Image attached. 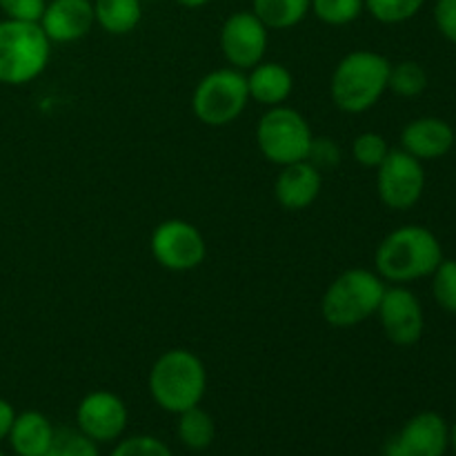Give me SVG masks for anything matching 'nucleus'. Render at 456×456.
Listing matches in <instances>:
<instances>
[{
    "mask_svg": "<svg viewBox=\"0 0 456 456\" xmlns=\"http://www.w3.org/2000/svg\"><path fill=\"white\" fill-rule=\"evenodd\" d=\"M444 258V248L435 232L423 225H401L379 243L374 272L387 285H410L432 276Z\"/></svg>",
    "mask_w": 456,
    "mask_h": 456,
    "instance_id": "obj_1",
    "label": "nucleus"
},
{
    "mask_svg": "<svg viewBox=\"0 0 456 456\" xmlns=\"http://www.w3.org/2000/svg\"><path fill=\"white\" fill-rule=\"evenodd\" d=\"M147 390L163 412L181 414L203 403L208 392V368L196 352L172 347L151 365Z\"/></svg>",
    "mask_w": 456,
    "mask_h": 456,
    "instance_id": "obj_2",
    "label": "nucleus"
},
{
    "mask_svg": "<svg viewBox=\"0 0 456 456\" xmlns=\"http://www.w3.org/2000/svg\"><path fill=\"white\" fill-rule=\"evenodd\" d=\"M392 62L372 49H354L334 67L330 80L332 102L346 114H363L372 110L387 92Z\"/></svg>",
    "mask_w": 456,
    "mask_h": 456,
    "instance_id": "obj_3",
    "label": "nucleus"
},
{
    "mask_svg": "<svg viewBox=\"0 0 456 456\" xmlns=\"http://www.w3.org/2000/svg\"><path fill=\"white\" fill-rule=\"evenodd\" d=\"M387 283L368 267L341 272L321 298V314L332 328H356L377 316Z\"/></svg>",
    "mask_w": 456,
    "mask_h": 456,
    "instance_id": "obj_4",
    "label": "nucleus"
},
{
    "mask_svg": "<svg viewBox=\"0 0 456 456\" xmlns=\"http://www.w3.org/2000/svg\"><path fill=\"white\" fill-rule=\"evenodd\" d=\"M52 61V43L38 22L0 20V85L31 83L47 69Z\"/></svg>",
    "mask_w": 456,
    "mask_h": 456,
    "instance_id": "obj_5",
    "label": "nucleus"
},
{
    "mask_svg": "<svg viewBox=\"0 0 456 456\" xmlns=\"http://www.w3.org/2000/svg\"><path fill=\"white\" fill-rule=\"evenodd\" d=\"M256 145L272 165L298 163L310 159L314 134L301 111L288 105L267 107L256 123Z\"/></svg>",
    "mask_w": 456,
    "mask_h": 456,
    "instance_id": "obj_6",
    "label": "nucleus"
},
{
    "mask_svg": "<svg viewBox=\"0 0 456 456\" xmlns=\"http://www.w3.org/2000/svg\"><path fill=\"white\" fill-rule=\"evenodd\" d=\"M249 102L245 71L221 67L199 80L191 94V111L208 127H225L239 120Z\"/></svg>",
    "mask_w": 456,
    "mask_h": 456,
    "instance_id": "obj_7",
    "label": "nucleus"
},
{
    "mask_svg": "<svg viewBox=\"0 0 456 456\" xmlns=\"http://www.w3.org/2000/svg\"><path fill=\"white\" fill-rule=\"evenodd\" d=\"M151 256L169 272H191L203 265L208 243L199 227L183 218L159 223L150 239Z\"/></svg>",
    "mask_w": 456,
    "mask_h": 456,
    "instance_id": "obj_8",
    "label": "nucleus"
},
{
    "mask_svg": "<svg viewBox=\"0 0 456 456\" xmlns=\"http://www.w3.org/2000/svg\"><path fill=\"white\" fill-rule=\"evenodd\" d=\"M377 191L381 203L395 212L412 209L426 191L423 163L405 150H390L377 167Z\"/></svg>",
    "mask_w": 456,
    "mask_h": 456,
    "instance_id": "obj_9",
    "label": "nucleus"
},
{
    "mask_svg": "<svg viewBox=\"0 0 456 456\" xmlns=\"http://www.w3.org/2000/svg\"><path fill=\"white\" fill-rule=\"evenodd\" d=\"M218 45L227 65L239 71L252 69L265 61L270 29L254 16V12H234L225 18L218 34Z\"/></svg>",
    "mask_w": 456,
    "mask_h": 456,
    "instance_id": "obj_10",
    "label": "nucleus"
},
{
    "mask_svg": "<svg viewBox=\"0 0 456 456\" xmlns=\"http://www.w3.org/2000/svg\"><path fill=\"white\" fill-rule=\"evenodd\" d=\"M377 319L387 341L401 347L421 341L426 330L423 305L408 285H387L379 303Z\"/></svg>",
    "mask_w": 456,
    "mask_h": 456,
    "instance_id": "obj_11",
    "label": "nucleus"
},
{
    "mask_svg": "<svg viewBox=\"0 0 456 456\" xmlns=\"http://www.w3.org/2000/svg\"><path fill=\"white\" fill-rule=\"evenodd\" d=\"M127 423L129 410L116 392L94 390L76 405V428L98 445L123 439Z\"/></svg>",
    "mask_w": 456,
    "mask_h": 456,
    "instance_id": "obj_12",
    "label": "nucleus"
},
{
    "mask_svg": "<svg viewBox=\"0 0 456 456\" xmlns=\"http://www.w3.org/2000/svg\"><path fill=\"white\" fill-rule=\"evenodd\" d=\"M450 426L439 412H419L383 445V456H445Z\"/></svg>",
    "mask_w": 456,
    "mask_h": 456,
    "instance_id": "obj_13",
    "label": "nucleus"
},
{
    "mask_svg": "<svg viewBox=\"0 0 456 456\" xmlns=\"http://www.w3.org/2000/svg\"><path fill=\"white\" fill-rule=\"evenodd\" d=\"M38 25L52 45L76 43L96 25L94 3L92 0H47Z\"/></svg>",
    "mask_w": 456,
    "mask_h": 456,
    "instance_id": "obj_14",
    "label": "nucleus"
},
{
    "mask_svg": "<svg viewBox=\"0 0 456 456\" xmlns=\"http://www.w3.org/2000/svg\"><path fill=\"white\" fill-rule=\"evenodd\" d=\"M323 190V174L312 160L283 165L274 181V199L288 212H301L316 203Z\"/></svg>",
    "mask_w": 456,
    "mask_h": 456,
    "instance_id": "obj_15",
    "label": "nucleus"
},
{
    "mask_svg": "<svg viewBox=\"0 0 456 456\" xmlns=\"http://www.w3.org/2000/svg\"><path fill=\"white\" fill-rule=\"evenodd\" d=\"M454 141L452 125L436 116H421V118L410 120L401 132V150H405L421 163L448 156L454 147Z\"/></svg>",
    "mask_w": 456,
    "mask_h": 456,
    "instance_id": "obj_16",
    "label": "nucleus"
},
{
    "mask_svg": "<svg viewBox=\"0 0 456 456\" xmlns=\"http://www.w3.org/2000/svg\"><path fill=\"white\" fill-rule=\"evenodd\" d=\"M56 428L38 410L18 412L9 430L7 444L16 456H47Z\"/></svg>",
    "mask_w": 456,
    "mask_h": 456,
    "instance_id": "obj_17",
    "label": "nucleus"
},
{
    "mask_svg": "<svg viewBox=\"0 0 456 456\" xmlns=\"http://www.w3.org/2000/svg\"><path fill=\"white\" fill-rule=\"evenodd\" d=\"M249 101H256L258 105L276 107L285 105L294 89V76L285 65L274 61H261L248 69Z\"/></svg>",
    "mask_w": 456,
    "mask_h": 456,
    "instance_id": "obj_18",
    "label": "nucleus"
},
{
    "mask_svg": "<svg viewBox=\"0 0 456 456\" xmlns=\"http://www.w3.org/2000/svg\"><path fill=\"white\" fill-rule=\"evenodd\" d=\"M94 18L102 31L111 36H127L141 25V0H92Z\"/></svg>",
    "mask_w": 456,
    "mask_h": 456,
    "instance_id": "obj_19",
    "label": "nucleus"
},
{
    "mask_svg": "<svg viewBox=\"0 0 456 456\" xmlns=\"http://www.w3.org/2000/svg\"><path fill=\"white\" fill-rule=\"evenodd\" d=\"M312 0H252V12L267 29H292L310 16Z\"/></svg>",
    "mask_w": 456,
    "mask_h": 456,
    "instance_id": "obj_20",
    "label": "nucleus"
},
{
    "mask_svg": "<svg viewBox=\"0 0 456 456\" xmlns=\"http://www.w3.org/2000/svg\"><path fill=\"white\" fill-rule=\"evenodd\" d=\"M176 435L178 441L185 445L191 452H203L216 439V423H214L212 414L203 410L200 405L185 410V412L176 414Z\"/></svg>",
    "mask_w": 456,
    "mask_h": 456,
    "instance_id": "obj_21",
    "label": "nucleus"
},
{
    "mask_svg": "<svg viewBox=\"0 0 456 456\" xmlns=\"http://www.w3.org/2000/svg\"><path fill=\"white\" fill-rule=\"evenodd\" d=\"M387 89L401 98H417L428 89V71L417 61H401L390 67Z\"/></svg>",
    "mask_w": 456,
    "mask_h": 456,
    "instance_id": "obj_22",
    "label": "nucleus"
},
{
    "mask_svg": "<svg viewBox=\"0 0 456 456\" xmlns=\"http://www.w3.org/2000/svg\"><path fill=\"white\" fill-rule=\"evenodd\" d=\"M365 12V0H312L310 13L323 25L346 27L359 20Z\"/></svg>",
    "mask_w": 456,
    "mask_h": 456,
    "instance_id": "obj_23",
    "label": "nucleus"
},
{
    "mask_svg": "<svg viewBox=\"0 0 456 456\" xmlns=\"http://www.w3.org/2000/svg\"><path fill=\"white\" fill-rule=\"evenodd\" d=\"M428 0H365V12L383 25H401L417 16Z\"/></svg>",
    "mask_w": 456,
    "mask_h": 456,
    "instance_id": "obj_24",
    "label": "nucleus"
},
{
    "mask_svg": "<svg viewBox=\"0 0 456 456\" xmlns=\"http://www.w3.org/2000/svg\"><path fill=\"white\" fill-rule=\"evenodd\" d=\"M430 279L436 305L448 314H456V258H444Z\"/></svg>",
    "mask_w": 456,
    "mask_h": 456,
    "instance_id": "obj_25",
    "label": "nucleus"
},
{
    "mask_svg": "<svg viewBox=\"0 0 456 456\" xmlns=\"http://www.w3.org/2000/svg\"><path fill=\"white\" fill-rule=\"evenodd\" d=\"M47 456H101V450L78 428H58Z\"/></svg>",
    "mask_w": 456,
    "mask_h": 456,
    "instance_id": "obj_26",
    "label": "nucleus"
},
{
    "mask_svg": "<svg viewBox=\"0 0 456 456\" xmlns=\"http://www.w3.org/2000/svg\"><path fill=\"white\" fill-rule=\"evenodd\" d=\"M392 147L387 145L386 136L379 132H361L352 142V159L361 165V167L377 169L379 165L386 160L387 151Z\"/></svg>",
    "mask_w": 456,
    "mask_h": 456,
    "instance_id": "obj_27",
    "label": "nucleus"
},
{
    "mask_svg": "<svg viewBox=\"0 0 456 456\" xmlns=\"http://www.w3.org/2000/svg\"><path fill=\"white\" fill-rule=\"evenodd\" d=\"M110 456H174V452L159 436L134 435L116 441Z\"/></svg>",
    "mask_w": 456,
    "mask_h": 456,
    "instance_id": "obj_28",
    "label": "nucleus"
},
{
    "mask_svg": "<svg viewBox=\"0 0 456 456\" xmlns=\"http://www.w3.org/2000/svg\"><path fill=\"white\" fill-rule=\"evenodd\" d=\"M47 0H0V12L4 18L22 22H38Z\"/></svg>",
    "mask_w": 456,
    "mask_h": 456,
    "instance_id": "obj_29",
    "label": "nucleus"
},
{
    "mask_svg": "<svg viewBox=\"0 0 456 456\" xmlns=\"http://www.w3.org/2000/svg\"><path fill=\"white\" fill-rule=\"evenodd\" d=\"M432 16L439 34L456 45V0H436Z\"/></svg>",
    "mask_w": 456,
    "mask_h": 456,
    "instance_id": "obj_30",
    "label": "nucleus"
},
{
    "mask_svg": "<svg viewBox=\"0 0 456 456\" xmlns=\"http://www.w3.org/2000/svg\"><path fill=\"white\" fill-rule=\"evenodd\" d=\"M307 160H312V163H314L319 169H321V165H328V167H332V165L338 163L337 145H332V142L325 141V138H314V145H312L310 159Z\"/></svg>",
    "mask_w": 456,
    "mask_h": 456,
    "instance_id": "obj_31",
    "label": "nucleus"
},
{
    "mask_svg": "<svg viewBox=\"0 0 456 456\" xmlns=\"http://www.w3.org/2000/svg\"><path fill=\"white\" fill-rule=\"evenodd\" d=\"M16 414L18 412L13 410V405L9 403L7 399H0V444H3V441H7L9 430H12Z\"/></svg>",
    "mask_w": 456,
    "mask_h": 456,
    "instance_id": "obj_32",
    "label": "nucleus"
},
{
    "mask_svg": "<svg viewBox=\"0 0 456 456\" xmlns=\"http://www.w3.org/2000/svg\"><path fill=\"white\" fill-rule=\"evenodd\" d=\"M181 7H187V9H200L205 7L208 3H212V0H176Z\"/></svg>",
    "mask_w": 456,
    "mask_h": 456,
    "instance_id": "obj_33",
    "label": "nucleus"
},
{
    "mask_svg": "<svg viewBox=\"0 0 456 456\" xmlns=\"http://www.w3.org/2000/svg\"><path fill=\"white\" fill-rule=\"evenodd\" d=\"M450 448H452L456 454V421H454V426L450 428Z\"/></svg>",
    "mask_w": 456,
    "mask_h": 456,
    "instance_id": "obj_34",
    "label": "nucleus"
},
{
    "mask_svg": "<svg viewBox=\"0 0 456 456\" xmlns=\"http://www.w3.org/2000/svg\"><path fill=\"white\" fill-rule=\"evenodd\" d=\"M0 456H7V454H4V452H3V450H0Z\"/></svg>",
    "mask_w": 456,
    "mask_h": 456,
    "instance_id": "obj_35",
    "label": "nucleus"
}]
</instances>
